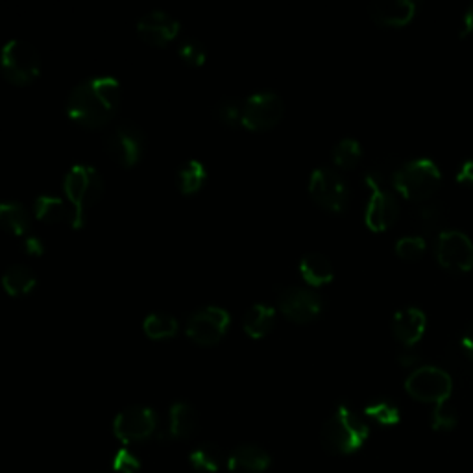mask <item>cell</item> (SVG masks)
Wrapping results in <instances>:
<instances>
[{
	"mask_svg": "<svg viewBox=\"0 0 473 473\" xmlns=\"http://www.w3.org/2000/svg\"><path fill=\"white\" fill-rule=\"evenodd\" d=\"M275 300H278V309L285 317L298 324L314 320L324 309V300L317 291L300 285L282 287Z\"/></svg>",
	"mask_w": 473,
	"mask_h": 473,
	"instance_id": "11",
	"label": "cell"
},
{
	"mask_svg": "<svg viewBox=\"0 0 473 473\" xmlns=\"http://www.w3.org/2000/svg\"><path fill=\"white\" fill-rule=\"evenodd\" d=\"M33 211H35L37 218H42L45 222L70 220V224H72V218H74L72 206L65 199H61V196L51 194V192H43V194L37 196L35 202H33Z\"/></svg>",
	"mask_w": 473,
	"mask_h": 473,
	"instance_id": "21",
	"label": "cell"
},
{
	"mask_svg": "<svg viewBox=\"0 0 473 473\" xmlns=\"http://www.w3.org/2000/svg\"><path fill=\"white\" fill-rule=\"evenodd\" d=\"M181 30V23L165 10H150L137 21V32L148 45L165 47L174 42Z\"/></svg>",
	"mask_w": 473,
	"mask_h": 473,
	"instance_id": "15",
	"label": "cell"
},
{
	"mask_svg": "<svg viewBox=\"0 0 473 473\" xmlns=\"http://www.w3.org/2000/svg\"><path fill=\"white\" fill-rule=\"evenodd\" d=\"M418 359H420L418 353L413 351L411 346H405V349L398 353V363H400L402 366H414V365L418 363Z\"/></svg>",
	"mask_w": 473,
	"mask_h": 473,
	"instance_id": "40",
	"label": "cell"
},
{
	"mask_svg": "<svg viewBox=\"0 0 473 473\" xmlns=\"http://www.w3.org/2000/svg\"><path fill=\"white\" fill-rule=\"evenodd\" d=\"M457 411L450 402H442L435 405L431 413V427L435 431H451L457 425Z\"/></svg>",
	"mask_w": 473,
	"mask_h": 473,
	"instance_id": "33",
	"label": "cell"
},
{
	"mask_svg": "<svg viewBox=\"0 0 473 473\" xmlns=\"http://www.w3.org/2000/svg\"><path fill=\"white\" fill-rule=\"evenodd\" d=\"M143 329L150 339L162 340L174 337L180 329V322L174 314L167 311H152L143 320Z\"/></svg>",
	"mask_w": 473,
	"mask_h": 473,
	"instance_id": "26",
	"label": "cell"
},
{
	"mask_svg": "<svg viewBox=\"0 0 473 473\" xmlns=\"http://www.w3.org/2000/svg\"><path fill=\"white\" fill-rule=\"evenodd\" d=\"M0 227L14 235H26L30 229V213L26 206L17 200L0 202Z\"/></svg>",
	"mask_w": 473,
	"mask_h": 473,
	"instance_id": "24",
	"label": "cell"
},
{
	"mask_svg": "<svg viewBox=\"0 0 473 473\" xmlns=\"http://www.w3.org/2000/svg\"><path fill=\"white\" fill-rule=\"evenodd\" d=\"M270 462V453L255 444L236 446L227 457V468L233 473H263Z\"/></svg>",
	"mask_w": 473,
	"mask_h": 473,
	"instance_id": "19",
	"label": "cell"
},
{
	"mask_svg": "<svg viewBox=\"0 0 473 473\" xmlns=\"http://www.w3.org/2000/svg\"><path fill=\"white\" fill-rule=\"evenodd\" d=\"M460 348L466 353V357L473 361V322L464 329L460 337Z\"/></svg>",
	"mask_w": 473,
	"mask_h": 473,
	"instance_id": "39",
	"label": "cell"
},
{
	"mask_svg": "<svg viewBox=\"0 0 473 473\" xmlns=\"http://www.w3.org/2000/svg\"><path fill=\"white\" fill-rule=\"evenodd\" d=\"M196 431H199V413L189 402L176 400L169 409L167 429L162 437L169 441H183L190 439Z\"/></svg>",
	"mask_w": 473,
	"mask_h": 473,
	"instance_id": "17",
	"label": "cell"
},
{
	"mask_svg": "<svg viewBox=\"0 0 473 473\" xmlns=\"http://www.w3.org/2000/svg\"><path fill=\"white\" fill-rule=\"evenodd\" d=\"M275 322V309L266 303V301H257L243 317V329L252 337V339H261L264 337Z\"/></svg>",
	"mask_w": 473,
	"mask_h": 473,
	"instance_id": "22",
	"label": "cell"
},
{
	"mask_svg": "<svg viewBox=\"0 0 473 473\" xmlns=\"http://www.w3.org/2000/svg\"><path fill=\"white\" fill-rule=\"evenodd\" d=\"M425 246L427 243L422 235H407L396 243V254L405 261H414L423 255Z\"/></svg>",
	"mask_w": 473,
	"mask_h": 473,
	"instance_id": "34",
	"label": "cell"
},
{
	"mask_svg": "<svg viewBox=\"0 0 473 473\" xmlns=\"http://www.w3.org/2000/svg\"><path fill=\"white\" fill-rule=\"evenodd\" d=\"M23 248L30 255H42L45 252V243L39 235L26 233V235H23Z\"/></svg>",
	"mask_w": 473,
	"mask_h": 473,
	"instance_id": "36",
	"label": "cell"
},
{
	"mask_svg": "<svg viewBox=\"0 0 473 473\" xmlns=\"http://www.w3.org/2000/svg\"><path fill=\"white\" fill-rule=\"evenodd\" d=\"M113 466L118 473H137L141 468V462L132 451L118 450L116 455L113 457Z\"/></svg>",
	"mask_w": 473,
	"mask_h": 473,
	"instance_id": "35",
	"label": "cell"
},
{
	"mask_svg": "<svg viewBox=\"0 0 473 473\" xmlns=\"http://www.w3.org/2000/svg\"><path fill=\"white\" fill-rule=\"evenodd\" d=\"M157 423H160V418H157V413L152 407L132 405L115 416L113 432L118 441L126 444L141 442L153 435Z\"/></svg>",
	"mask_w": 473,
	"mask_h": 473,
	"instance_id": "13",
	"label": "cell"
},
{
	"mask_svg": "<svg viewBox=\"0 0 473 473\" xmlns=\"http://www.w3.org/2000/svg\"><path fill=\"white\" fill-rule=\"evenodd\" d=\"M368 12L381 26H403L414 17L416 5L413 0H374Z\"/></svg>",
	"mask_w": 473,
	"mask_h": 473,
	"instance_id": "18",
	"label": "cell"
},
{
	"mask_svg": "<svg viewBox=\"0 0 473 473\" xmlns=\"http://www.w3.org/2000/svg\"><path fill=\"white\" fill-rule=\"evenodd\" d=\"M208 167L200 160H187L176 172V183L183 194L199 192L208 180Z\"/></svg>",
	"mask_w": 473,
	"mask_h": 473,
	"instance_id": "25",
	"label": "cell"
},
{
	"mask_svg": "<svg viewBox=\"0 0 473 473\" xmlns=\"http://www.w3.org/2000/svg\"><path fill=\"white\" fill-rule=\"evenodd\" d=\"M361 157H363L361 143L353 137L340 139L331 150V160L340 169H353L361 162Z\"/></svg>",
	"mask_w": 473,
	"mask_h": 473,
	"instance_id": "28",
	"label": "cell"
},
{
	"mask_svg": "<svg viewBox=\"0 0 473 473\" xmlns=\"http://www.w3.org/2000/svg\"><path fill=\"white\" fill-rule=\"evenodd\" d=\"M457 181L462 185H473V160H468L459 167Z\"/></svg>",
	"mask_w": 473,
	"mask_h": 473,
	"instance_id": "37",
	"label": "cell"
},
{
	"mask_svg": "<svg viewBox=\"0 0 473 473\" xmlns=\"http://www.w3.org/2000/svg\"><path fill=\"white\" fill-rule=\"evenodd\" d=\"M231 317L220 305L196 307L185 322V333L190 340L211 346L217 344L229 329Z\"/></svg>",
	"mask_w": 473,
	"mask_h": 473,
	"instance_id": "7",
	"label": "cell"
},
{
	"mask_svg": "<svg viewBox=\"0 0 473 473\" xmlns=\"http://www.w3.org/2000/svg\"><path fill=\"white\" fill-rule=\"evenodd\" d=\"M405 390L418 402L439 405L450 400L453 381L450 374L439 366H420L405 379Z\"/></svg>",
	"mask_w": 473,
	"mask_h": 473,
	"instance_id": "6",
	"label": "cell"
},
{
	"mask_svg": "<svg viewBox=\"0 0 473 473\" xmlns=\"http://www.w3.org/2000/svg\"><path fill=\"white\" fill-rule=\"evenodd\" d=\"M441 181L442 174L439 165L427 160V157L403 163L392 176V183L396 190L413 202L427 200L429 196H432V192H437Z\"/></svg>",
	"mask_w": 473,
	"mask_h": 473,
	"instance_id": "4",
	"label": "cell"
},
{
	"mask_svg": "<svg viewBox=\"0 0 473 473\" xmlns=\"http://www.w3.org/2000/svg\"><path fill=\"white\" fill-rule=\"evenodd\" d=\"M427 317L418 307H403L394 312L390 328L394 337H396L403 346H414L425 333Z\"/></svg>",
	"mask_w": 473,
	"mask_h": 473,
	"instance_id": "16",
	"label": "cell"
},
{
	"mask_svg": "<svg viewBox=\"0 0 473 473\" xmlns=\"http://www.w3.org/2000/svg\"><path fill=\"white\" fill-rule=\"evenodd\" d=\"M366 185L370 187V199L365 209V222L372 231H385L400 215V204L381 181L379 176L368 174Z\"/></svg>",
	"mask_w": 473,
	"mask_h": 473,
	"instance_id": "12",
	"label": "cell"
},
{
	"mask_svg": "<svg viewBox=\"0 0 473 473\" xmlns=\"http://www.w3.org/2000/svg\"><path fill=\"white\" fill-rule=\"evenodd\" d=\"M42 69V58L37 49L26 39H10L0 51V70L6 80L17 86L32 82Z\"/></svg>",
	"mask_w": 473,
	"mask_h": 473,
	"instance_id": "5",
	"label": "cell"
},
{
	"mask_svg": "<svg viewBox=\"0 0 473 473\" xmlns=\"http://www.w3.org/2000/svg\"><path fill=\"white\" fill-rule=\"evenodd\" d=\"M217 116L220 118V123L226 126H241L243 125V102L235 97H224L218 100L217 107Z\"/></svg>",
	"mask_w": 473,
	"mask_h": 473,
	"instance_id": "31",
	"label": "cell"
},
{
	"mask_svg": "<svg viewBox=\"0 0 473 473\" xmlns=\"http://www.w3.org/2000/svg\"><path fill=\"white\" fill-rule=\"evenodd\" d=\"M471 33H473V3L466 8L462 21H460V28H459L460 37H468Z\"/></svg>",
	"mask_w": 473,
	"mask_h": 473,
	"instance_id": "38",
	"label": "cell"
},
{
	"mask_svg": "<svg viewBox=\"0 0 473 473\" xmlns=\"http://www.w3.org/2000/svg\"><path fill=\"white\" fill-rule=\"evenodd\" d=\"M437 259L451 272H468L473 268V241L464 231L444 229L437 239Z\"/></svg>",
	"mask_w": 473,
	"mask_h": 473,
	"instance_id": "14",
	"label": "cell"
},
{
	"mask_svg": "<svg viewBox=\"0 0 473 473\" xmlns=\"http://www.w3.org/2000/svg\"><path fill=\"white\" fill-rule=\"evenodd\" d=\"M63 192L72 206V227H82L91 208L102 199V174L89 163H74L63 178Z\"/></svg>",
	"mask_w": 473,
	"mask_h": 473,
	"instance_id": "3",
	"label": "cell"
},
{
	"mask_svg": "<svg viewBox=\"0 0 473 473\" xmlns=\"http://www.w3.org/2000/svg\"><path fill=\"white\" fill-rule=\"evenodd\" d=\"M365 414L368 418H372L374 422H377L379 425H396L402 420V413L398 409V405L390 402V400H376L372 402L366 409Z\"/></svg>",
	"mask_w": 473,
	"mask_h": 473,
	"instance_id": "30",
	"label": "cell"
},
{
	"mask_svg": "<svg viewBox=\"0 0 473 473\" xmlns=\"http://www.w3.org/2000/svg\"><path fill=\"white\" fill-rule=\"evenodd\" d=\"M178 54H180V58L187 65H192V67L202 65L206 61V58H208L206 45L202 42H199V39H194V37L181 39L180 45H178Z\"/></svg>",
	"mask_w": 473,
	"mask_h": 473,
	"instance_id": "32",
	"label": "cell"
},
{
	"mask_svg": "<svg viewBox=\"0 0 473 473\" xmlns=\"http://www.w3.org/2000/svg\"><path fill=\"white\" fill-rule=\"evenodd\" d=\"M104 148L118 165L134 167L144 150V134L135 123H118L104 135Z\"/></svg>",
	"mask_w": 473,
	"mask_h": 473,
	"instance_id": "10",
	"label": "cell"
},
{
	"mask_svg": "<svg viewBox=\"0 0 473 473\" xmlns=\"http://www.w3.org/2000/svg\"><path fill=\"white\" fill-rule=\"evenodd\" d=\"M121 82L115 76H89L72 88L67 97L65 111L78 125L100 128L115 116L118 106H121Z\"/></svg>",
	"mask_w": 473,
	"mask_h": 473,
	"instance_id": "1",
	"label": "cell"
},
{
	"mask_svg": "<svg viewBox=\"0 0 473 473\" xmlns=\"http://www.w3.org/2000/svg\"><path fill=\"white\" fill-rule=\"evenodd\" d=\"M190 464L200 469V471H208V473H213V471H218L222 462H224V453L222 450L213 444V442H204L200 444L199 448H194L192 453H190Z\"/></svg>",
	"mask_w": 473,
	"mask_h": 473,
	"instance_id": "27",
	"label": "cell"
},
{
	"mask_svg": "<svg viewBox=\"0 0 473 473\" xmlns=\"http://www.w3.org/2000/svg\"><path fill=\"white\" fill-rule=\"evenodd\" d=\"M370 439V425L348 405H339L320 431L322 448L331 455L357 453Z\"/></svg>",
	"mask_w": 473,
	"mask_h": 473,
	"instance_id": "2",
	"label": "cell"
},
{
	"mask_svg": "<svg viewBox=\"0 0 473 473\" xmlns=\"http://www.w3.org/2000/svg\"><path fill=\"white\" fill-rule=\"evenodd\" d=\"M444 209L441 204L437 202H431V204H423L414 211V224L418 229L425 231V233H432L435 229H439L444 222Z\"/></svg>",
	"mask_w": 473,
	"mask_h": 473,
	"instance_id": "29",
	"label": "cell"
},
{
	"mask_svg": "<svg viewBox=\"0 0 473 473\" xmlns=\"http://www.w3.org/2000/svg\"><path fill=\"white\" fill-rule=\"evenodd\" d=\"M300 274L311 287H320L333 280L335 270L328 255L320 252H309L300 259Z\"/></svg>",
	"mask_w": 473,
	"mask_h": 473,
	"instance_id": "20",
	"label": "cell"
},
{
	"mask_svg": "<svg viewBox=\"0 0 473 473\" xmlns=\"http://www.w3.org/2000/svg\"><path fill=\"white\" fill-rule=\"evenodd\" d=\"M35 285H37V275L24 263H15L8 266L3 274V287L12 296L30 294L35 289Z\"/></svg>",
	"mask_w": 473,
	"mask_h": 473,
	"instance_id": "23",
	"label": "cell"
},
{
	"mask_svg": "<svg viewBox=\"0 0 473 473\" xmlns=\"http://www.w3.org/2000/svg\"><path fill=\"white\" fill-rule=\"evenodd\" d=\"M309 194L320 208L331 213L344 211L349 200L348 183L331 167H319L311 172Z\"/></svg>",
	"mask_w": 473,
	"mask_h": 473,
	"instance_id": "8",
	"label": "cell"
},
{
	"mask_svg": "<svg viewBox=\"0 0 473 473\" xmlns=\"http://www.w3.org/2000/svg\"><path fill=\"white\" fill-rule=\"evenodd\" d=\"M283 98L270 89H261L243 102V125L248 130H268L282 121Z\"/></svg>",
	"mask_w": 473,
	"mask_h": 473,
	"instance_id": "9",
	"label": "cell"
}]
</instances>
